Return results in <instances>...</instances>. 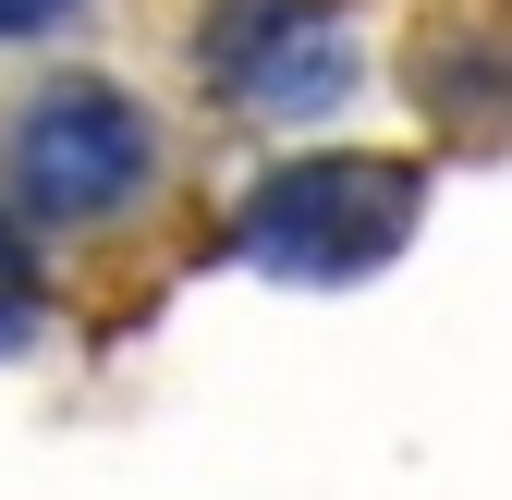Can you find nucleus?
Wrapping results in <instances>:
<instances>
[{
    "instance_id": "f03ea898",
    "label": "nucleus",
    "mask_w": 512,
    "mask_h": 500,
    "mask_svg": "<svg viewBox=\"0 0 512 500\" xmlns=\"http://www.w3.org/2000/svg\"><path fill=\"white\" fill-rule=\"evenodd\" d=\"M147 171H159V135H147V110L98 86V74H61L13 110V135H0V183H13V208L25 220H61V232H86V220H122L147 196Z\"/></svg>"
},
{
    "instance_id": "20e7f679",
    "label": "nucleus",
    "mask_w": 512,
    "mask_h": 500,
    "mask_svg": "<svg viewBox=\"0 0 512 500\" xmlns=\"http://www.w3.org/2000/svg\"><path fill=\"white\" fill-rule=\"evenodd\" d=\"M25 330H37V257H25V232L0 220V354H13Z\"/></svg>"
},
{
    "instance_id": "f257e3e1",
    "label": "nucleus",
    "mask_w": 512,
    "mask_h": 500,
    "mask_svg": "<svg viewBox=\"0 0 512 500\" xmlns=\"http://www.w3.org/2000/svg\"><path fill=\"white\" fill-rule=\"evenodd\" d=\"M403 244H415V171L403 159H293L232 220V257L269 281H366Z\"/></svg>"
},
{
    "instance_id": "39448f33",
    "label": "nucleus",
    "mask_w": 512,
    "mask_h": 500,
    "mask_svg": "<svg viewBox=\"0 0 512 500\" xmlns=\"http://www.w3.org/2000/svg\"><path fill=\"white\" fill-rule=\"evenodd\" d=\"M74 0H0V37H37V25H61Z\"/></svg>"
},
{
    "instance_id": "7ed1b4c3",
    "label": "nucleus",
    "mask_w": 512,
    "mask_h": 500,
    "mask_svg": "<svg viewBox=\"0 0 512 500\" xmlns=\"http://www.w3.org/2000/svg\"><path fill=\"white\" fill-rule=\"evenodd\" d=\"M366 74L354 49V13L342 0H232V13L208 25V86L256 122H317L342 110Z\"/></svg>"
}]
</instances>
